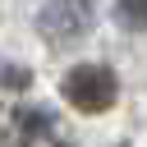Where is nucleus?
<instances>
[{
  "label": "nucleus",
  "mask_w": 147,
  "mask_h": 147,
  "mask_svg": "<svg viewBox=\"0 0 147 147\" xmlns=\"http://www.w3.org/2000/svg\"><path fill=\"white\" fill-rule=\"evenodd\" d=\"M0 147H69L64 129L55 115L28 101H5L0 106Z\"/></svg>",
  "instance_id": "nucleus-1"
},
{
  "label": "nucleus",
  "mask_w": 147,
  "mask_h": 147,
  "mask_svg": "<svg viewBox=\"0 0 147 147\" xmlns=\"http://www.w3.org/2000/svg\"><path fill=\"white\" fill-rule=\"evenodd\" d=\"M64 96L78 106V110H106L115 101V78L101 69V64H83L64 78Z\"/></svg>",
  "instance_id": "nucleus-2"
}]
</instances>
